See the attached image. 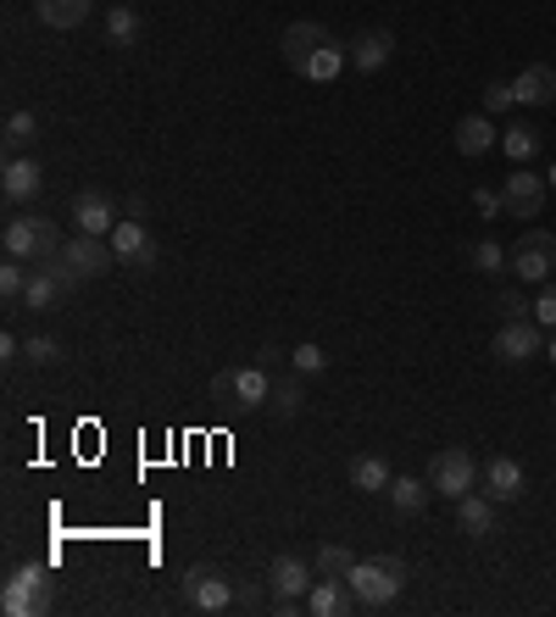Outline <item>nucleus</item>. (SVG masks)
<instances>
[{"mask_svg":"<svg viewBox=\"0 0 556 617\" xmlns=\"http://www.w3.org/2000/svg\"><path fill=\"white\" fill-rule=\"evenodd\" d=\"M267 584H273V595H285V601H306L312 595V567L295 556V551H278L273 562H267Z\"/></svg>","mask_w":556,"mask_h":617,"instance_id":"f8f14e48","label":"nucleus"},{"mask_svg":"<svg viewBox=\"0 0 556 617\" xmlns=\"http://www.w3.org/2000/svg\"><path fill=\"white\" fill-rule=\"evenodd\" d=\"M329 39H334V34L323 28V23L301 17V23H290V28H285V39H278V51H285V62H290L295 73H306V62H312V56H317Z\"/></svg>","mask_w":556,"mask_h":617,"instance_id":"ddd939ff","label":"nucleus"},{"mask_svg":"<svg viewBox=\"0 0 556 617\" xmlns=\"http://www.w3.org/2000/svg\"><path fill=\"white\" fill-rule=\"evenodd\" d=\"M235 606H251V612H256V606H262V590H256V584H245V590H235Z\"/></svg>","mask_w":556,"mask_h":617,"instance_id":"58836bf2","label":"nucleus"},{"mask_svg":"<svg viewBox=\"0 0 556 617\" xmlns=\"http://www.w3.org/2000/svg\"><path fill=\"white\" fill-rule=\"evenodd\" d=\"M112 251H117V262L123 267H134V273H151L156 262H162V245H156V234L139 223V217H128V223H117L112 228Z\"/></svg>","mask_w":556,"mask_h":617,"instance_id":"9d476101","label":"nucleus"},{"mask_svg":"<svg viewBox=\"0 0 556 617\" xmlns=\"http://www.w3.org/2000/svg\"><path fill=\"white\" fill-rule=\"evenodd\" d=\"M501 139H495V128H490V117H479V112H468L456 123V151L462 156H484V151H495Z\"/></svg>","mask_w":556,"mask_h":617,"instance_id":"5701e85b","label":"nucleus"},{"mask_svg":"<svg viewBox=\"0 0 556 617\" xmlns=\"http://www.w3.org/2000/svg\"><path fill=\"white\" fill-rule=\"evenodd\" d=\"M501 501L495 495H479V490H468L456 501V529L468 534V540H490L495 534V524H501V512H495Z\"/></svg>","mask_w":556,"mask_h":617,"instance_id":"2eb2a0df","label":"nucleus"},{"mask_svg":"<svg viewBox=\"0 0 556 617\" xmlns=\"http://www.w3.org/2000/svg\"><path fill=\"white\" fill-rule=\"evenodd\" d=\"M0 139H7V156H23L34 139H39V117H34V112H12V117H7V134H0Z\"/></svg>","mask_w":556,"mask_h":617,"instance_id":"c756f323","label":"nucleus"},{"mask_svg":"<svg viewBox=\"0 0 556 617\" xmlns=\"http://www.w3.org/2000/svg\"><path fill=\"white\" fill-rule=\"evenodd\" d=\"M506 267H513L523 284L556 278V234L551 228H523V240L506 251Z\"/></svg>","mask_w":556,"mask_h":617,"instance_id":"39448f33","label":"nucleus"},{"mask_svg":"<svg viewBox=\"0 0 556 617\" xmlns=\"http://www.w3.org/2000/svg\"><path fill=\"white\" fill-rule=\"evenodd\" d=\"M139 34H146V23H139L134 7H112V12H106V39L117 45V51H134Z\"/></svg>","mask_w":556,"mask_h":617,"instance_id":"cd10ccee","label":"nucleus"},{"mask_svg":"<svg viewBox=\"0 0 556 617\" xmlns=\"http://www.w3.org/2000/svg\"><path fill=\"white\" fill-rule=\"evenodd\" d=\"M468 262H473L479 273H501V267H506V245H495V240H473Z\"/></svg>","mask_w":556,"mask_h":617,"instance_id":"72a5a7b5","label":"nucleus"},{"mask_svg":"<svg viewBox=\"0 0 556 617\" xmlns=\"http://www.w3.org/2000/svg\"><path fill=\"white\" fill-rule=\"evenodd\" d=\"M23 362L56 367V362H62V340H56V335H28V340H23Z\"/></svg>","mask_w":556,"mask_h":617,"instance_id":"7c9ffc66","label":"nucleus"},{"mask_svg":"<svg viewBox=\"0 0 556 617\" xmlns=\"http://www.w3.org/2000/svg\"><path fill=\"white\" fill-rule=\"evenodd\" d=\"M473 206H479V217H501V212H506L501 189H473Z\"/></svg>","mask_w":556,"mask_h":617,"instance_id":"e433bc0d","label":"nucleus"},{"mask_svg":"<svg viewBox=\"0 0 556 617\" xmlns=\"http://www.w3.org/2000/svg\"><path fill=\"white\" fill-rule=\"evenodd\" d=\"M545 351V328L534 323V317H506L501 328H495V356L506 362V367H523V362H534Z\"/></svg>","mask_w":556,"mask_h":617,"instance_id":"1a4fd4ad","label":"nucleus"},{"mask_svg":"<svg viewBox=\"0 0 556 617\" xmlns=\"http://www.w3.org/2000/svg\"><path fill=\"white\" fill-rule=\"evenodd\" d=\"M345 56H351V45L329 39V45H323V51L306 62V73H301V78H312V84H334V78H340V67H345Z\"/></svg>","mask_w":556,"mask_h":617,"instance_id":"bb28decb","label":"nucleus"},{"mask_svg":"<svg viewBox=\"0 0 556 617\" xmlns=\"http://www.w3.org/2000/svg\"><path fill=\"white\" fill-rule=\"evenodd\" d=\"M51 262L67 267L73 284H96L101 273L117 267V251H112V240H101V234H78V240H67L62 256H51Z\"/></svg>","mask_w":556,"mask_h":617,"instance_id":"20e7f679","label":"nucleus"},{"mask_svg":"<svg viewBox=\"0 0 556 617\" xmlns=\"http://www.w3.org/2000/svg\"><path fill=\"white\" fill-rule=\"evenodd\" d=\"M545 184H551V189H556V167H551V173H545Z\"/></svg>","mask_w":556,"mask_h":617,"instance_id":"79ce46f5","label":"nucleus"},{"mask_svg":"<svg viewBox=\"0 0 556 617\" xmlns=\"http://www.w3.org/2000/svg\"><path fill=\"white\" fill-rule=\"evenodd\" d=\"M501 151L513 156L518 167H529V162L545 151V134H540L534 123H513V128H501Z\"/></svg>","mask_w":556,"mask_h":617,"instance_id":"4be33fe9","label":"nucleus"},{"mask_svg":"<svg viewBox=\"0 0 556 617\" xmlns=\"http://www.w3.org/2000/svg\"><path fill=\"white\" fill-rule=\"evenodd\" d=\"M312 567H317V579H345L351 567H356V551L329 540V545H317V562H312Z\"/></svg>","mask_w":556,"mask_h":617,"instance_id":"c85d7f7f","label":"nucleus"},{"mask_svg":"<svg viewBox=\"0 0 556 617\" xmlns=\"http://www.w3.org/2000/svg\"><path fill=\"white\" fill-rule=\"evenodd\" d=\"M545 196H551V184L540 173H529V167H513L506 184H501V201H506V217L513 223H534L545 212Z\"/></svg>","mask_w":556,"mask_h":617,"instance_id":"6e6552de","label":"nucleus"},{"mask_svg":"<svg viewBox=\"0 0 556 617\" xmlns=\"http://www.w3.org/2000/svg\"><path fill=\"white\" fill-rule=\"evenodd\" d=\"M390 506L401 512V517H417V512H424L429 506V495H434V484H424V479H412V473H395V479H390Z\"/></svg>","mask_w":556,"mask_h":617,"instance_id":"412c9836","label":"nucleus"},{"mask_svg":"<svg viewBox=\"0 0 556 617\" xmlns=\"http://www.w3.org/2000/svg\"><path fill=\"white\" fill-rule=\"evenodd\" d=\"M534 323L545 328V335H556V278L540 284V295H534Z\"/></svg>","mask_w":556,"mask_h":617,"instance_id":"f704fd0d","label":"nucleus"},{"mask_svg":"<svg viewBox=\"0 0 556 617\" xmlns=\"http://www.w3.org/2000/svg\"><path fill=\"white\" fill-rule=\"evenodd\" d=\"M345 584H351V595H356V606H390L395 595H401V584H406V562L401 556H356V567L345 574Z\"/></svg>","mask_w":556,"mask_h":617,"instance_id":"f257e3e1","label":"nucleus"},{"mask_svg":"<svg viewBox=\"0 0 556 617\" xmlns=\"http://www.w3.org/2000/svg\"><path fill=\"white\" fill-rule=\"evenodd\" d=\"M178 584H184V601H190L195 612H212V617H217V612L235 606V584H228L217 567H190Z\"/></svg>","mask_w":556,"mask_h":617,"instance_id":"9b49d317","label":"nucleus"},{"mask_svg":"<svg viewBox=\"0 0 556 617\" xmlns=\"http://www.w3.org/2000/svg\"><path fill=\"white\" fill-rule=\"evenodd\" d=\"M23 290H28V262L23 256H7V262H0V295L23 301Z\"/></svg>","mask_w":556,"mask_h":617,"instance_id":"2f4dec72","label":"nucleus"},{"mask_svg":"<svg viewBox=\"0 0 556 617\" xmlns=\"http://www.w3.org/2000/svg\"><path fill=\"white\" fill-rule=\"evenodd\" d=\"M429 484H434V495H445V501H462L468 490H479V462H473V451L445 445V451L434 456V467H429Z\"/></svg>","mask_w":556,"mask_h":617,"instance_id":"0eeeda50","label":"nucleus"},{"mask_svg":"<svg viewBox=\"0 0 556 617\" xmlns=\"http://www.w3.org/2000/svg\"><path fill=\"white\" fill-rule=\"evenodd\" d=\"M0 245H7V256H23V262H51V256H62L67 240L56 234V223H45V217H7Z\"/></svg>","mask_w":556,"mask_h":617,"instance_id":"7ed1b4c3","label":"nucleus"},{"mask_svg":"<svg viewBox=\"0 0 556 617\" xmlns=\"http://www.w3.org/2000/svg\"><path fill=\"white\" fill-rule=\"evenodd\" d=\"M545 362H556V335H551V345H545Z\"/></svg>","mask_w":556,"mask_h":617,"instance_id":"a19ab883","label":"nucleus"},{"mask_svg":"<svg viewBox=\"0 0 556 617\" xmlns=\"http://www.w3.org/2000/svg\"><path fill=\"white\" fill-rule=\"evenodd\" d=\"M290 367L301 378H317V373H329V351H323V345H301V351H290Z\"/></svg>","mask_w":556,"mask_h":617,"instance_id":"473e14b6","label":"nucleus"},{"mask_svg":"<svg viewBox=\"0 0 556 617\" xmlns=\"http://www.w3.org/2000/svg\"><path fill=\"white\" fill-rule=\"evenodd\" d=\"M390 479H395V473H390L384 456H356L351 462V490H362V495H384Z\"/></svg>","mask_w":556,"mask_h":617,"instance_id":"b1692460","label":"nucleus"},{"mask_svg":"<svg viewBox=\"0 0 556 617\" xmlns=\"http://www.w3.org/2000/svg\"><path fill=\"white\" fill-rule=\"evenodd\" d=\"M484 495H495L501 506L523 501V462L518 456H490L484 462Z\"/></svg>","mask_w":556,"mask_h":617,"instance_id":"dca6fc26","label":"nucleus"},{"mask_svg":"<svg viewBox=\"0 0 556 617\" xmlns=\"http://www.w3.org/2000/svg\"><path fill=\"white\" fill-rule=\"evenodd\" d=\"M301 406H306V395H301V373H290V378H273L267 412H273L278 423H290V417H301Z\"/></svg>","mask_w":556,"mask_h":617,"instance_id":"a878e982","label":"nucleus"},{"mask_svg":"<svg viewBox=\"0 0 556 617\" xmlns=\"http://www.w3.org/2000/svg\"><path fill=\"white\" fill-rule=\"evenodd\" d=\"M73 223L78 234H101V240H112V228L123 223L112 196H101V189H84V196H73Z\"/></svg>","mask_w":556,"mask_h":617,"instance_id":"4468645a","label":"nucleus"},{"mask_svg":"<svg viewBox=\"0 0 556 617\" xmlns=\"http://www.w3.org/2000/svg\"><path fill=\"white\" fill-rule=\"evenodd\" d=\"M212 395L235 401L240 412H256V406H267V395H273V378H267L262 362H251V367H228V373L212 378Z\"/></svg>","mask_w":556,"mask_h":617,"instance_id":"423d86ee","label":"nucleus"},{"mask_svg":"<svg viewBox=\"0 0 556 617\" xmlns=\"http://www.w3.org/2000/svg\"><path fill=\"white\" fill-rule=\"evenodd\" d=\"M513 95H518V106H551L556 101V67L551 62H534L513 78Z\"/></svg>","mask_w":556,"mask_h":617,"instance_id":"6ab92c4d","label":"nucleus"},{"mask_svg":"<svg viewBox=\"0 0 556 617\" xmlns=\"http://www.w3.org/2000/svg\"><path fill=\"white\" fill-rule=\"evenodd\" d=\"M351 606H356V595H351L345 579H317L312 595H306V612H312V617H340V612H351Z\"/></svg>","mask_w":556,"mask_h":617,"instance_id":"aec40b11","label":"nucleus"},{"mask_svg":"<svg viewBox=\"0 0 556 617\" xmlns=\"http://www.w3.org/2000/svg\"><path fill=\"white\" fill-rule=\"evenodd\" d=\"M0 189H7V201H12V206L34 201L39 189H45V173H39V162H34V156H7V173H0Z\"/></svg>","mask_w":556,"mask_h":617,"instance_id":"f3484780","label":"nucleus"},{"mask_svg":"<svg viewBox=\"0 0 556 617\" xmlns=\"http://www.w3.org/2000/svg\"><path fill=\"white\" fill-rule=\"evenodd\" d=\"M34 17L45 28H78L89 17V0H34Z\"/></svg>","mask_w":556,"mask_h":617,"instance_id":"393cba45","label":"nucleus"},{"mask_svg":"<svg viewBox=\"0 0 556 617\" xmlns=\"http://www.w3.org/2000/svg\"><path fill=\"white\" fill-rule=\"evenodd\" d=\"M506 106H518V95H513V84H506V78L484 84V112H506Z\"/></svg>","mask_w":556,"mask_h":617,"instance_id":"c9c22d12","label":"nucleus"},{"mask_svg":"<svg viewBox=\"0 0 556 617\" xmlns=\"http://www.w3.org/2000/svg\"><path fill=\"white\" fill-rule=\"evenodd\" d=\"M0 356L17 362V356H23V340H17V335H0Z\"/></svg>","mask_w":556,"mask_h":617,"instance_id":"ea45409f","label":"nucleus"},{"mask_svg":"<svg viewBox=\"0 0 556 617\" xmlns=\"http://www.w3.org/2000/svg\"><path fill=\"white\" fill-rule=\"evenodd\" d=\"M495 306H501L506 317H529V312H534V306H523V295H518V290H501V295H495Z\"/></svg>","mask_w":556,"mask_h":617,"instance_id":"4c0bfd02","label":"nucleus"},{"mask_svg":"<svg viewBox=\"0 0 556 617\" xmlns=\"http://www.w3.org/2000/svg\"><path fill=\"white\" fill-rule=\"evenodd\" d=\"M551 412H556V395H551Z\"/></svg>","mask_w":556,"mask_h":617,"instance_id":"37998d69","label":"nucleus"},{"mask_svg":"<svg viewBox=\"0 0 556 617\" xmlns=\"http://www.w3.org/2000/svg\"><path fill=\"white\" fill-rule=\"evenodd\" d=\"M390 56H395V34L390 28H367V34L351 39V67L356 73H379Z\"/></svg>","mask_w":556,"mask_h":617,"instance_id":"a211bd4d","label":"nucleus"},{"mask_svg":"<svg viewBox=\"0 0 556 617\" xmlns=\"http://www.w3.org/2000/svg\"><path fill=\"white\" fill-rule=\"evenodd\" d=\"M51 601H56V579H51V567H39V562H23L17 574L0 584V606H7L12 617L51 612Z\"/></svg>","mask_w":556,"mask_h":617,"instance_id":"f03ea898","label":"nucleus"}]
</instances>
